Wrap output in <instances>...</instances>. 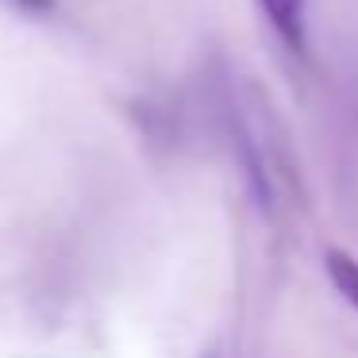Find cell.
<instances>
[{
  "mask_svg": "<svg viewBox=\"0 0 358 358\" xmlns=\"http://www.w3.org/2000/svg\"><path fill=\"white\" fill-rule=\"evenodd\" d=\"M327 273H331L335 289L343 293V301H350L358 308V262L343 250H331L327 255Z\"/></svg>",
  "mask_w": 358,
  "mask_h": 358,
  "instance_id": "2",
  "label": "cell"
},
{
  "mask_svg": "<svg viewBox=\"0 0 358 358\" xmlns=\"http://www.w3.org/2000/svg\"><path fill=\"white\" fill-rule=\"evenodd\" d=\"M20 4H27V8H50V0H20Z\"/></svg>",
  "mask_w": 358,
  "mask_h": 358,
  "instance_id": "3",
  "label": "cell"
},
{
  "mask_svg": "<svg viewBox=\"0 0 358 358\" xmlns=\"http://www.w3.org/2000/svg\"><path fill=\"white\" fill-rule=\"evenodd\" d=\"M266 12V20L273 24L278 39L285 47H293L296 55H304V43H308V27H304V0H258Z\"/></svg>",
  "mask_w": 358,
  "mask_h": 358,
  "instance_id": "1",
  "label": "cell"
}]
</instances>
